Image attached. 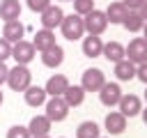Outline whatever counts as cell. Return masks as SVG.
<instances>
[{"instance_id":"e0dca14e","label":"cell","mask_w":147,"mask_h":138,"mask_svg":"<svg viewBox=\"0 0 147 138\" xmlns=\"http://www.w3.org/2000/svg\"><path fill=\"white\" fill-rule=\"evenodd\" d=\"M106 129L108 133H122L126 129V117L119 113V110H113L106 115Z\"/></svg>"},{"instance_id":"8d00e7d4","label":"cell","mask_w":147,"mask_h":138,"mask_svg":"<svg viewBox=\"0 0 147 138\" xmlns=\"http://www.w3.org/2000/svg\"><path fill=\"white\" fill-rule=\"evenodd\" d=\"M0 103H2V92H0Z\"/></svg>"},{"instance_id":"52a82bcc","label":"cell","mask_w":147,"mask_h":138,"mask_svg":"<svg viewBox=\"0 0 147 138\" xmlns=\"http://www.w3.org/2000/svg\"><path fill=\"white\" fill-rule=\"evenodd\" d=\"M103 83H106V76H103L101 69H87L83 74V83L80 85H83L85 92H99Z\"/></svg>"},{"instance_id":"ac0fdd59","label":"cell","mask_w":147,"mask_h":138,"mask_svg":"<svg viewBox=\"0 0 147 138\" xmlns=\"http://www.w3.org/2000/svg\"><path fill=\"white\" fill-rule=\"evenodd\" d=\"M101 55H106L108 62H119V60L126 57V51H124V46H122L119 41H108V44H103Z\"/></svg>"},{"instance_id":"9a60e30c","label":"cell","mask_w":147,"mask_h":138,"mask_svg":"<svg viewBox=\"0 0 147 138\" xmlns=\"http://www.w3.org/2000/svg\"><path fill=\"white\" fill-rule=\"evenodd\" d=\"M23 94H25V103H28V106H32V108H37V106L46 103V90H44V87H39V85H30V87H25V90H23Z\"/></svg>"},{"instance_id":"44dd1931","label":"cell","mask_w":147,"mask_h":138,"mask_svg":"<svg viewBox=\"0 0 147 138\" xmlns=\"http://www.w3.org/2000/svg\"><path fill=\"white\" fill-rule=\"evenodd\" d=\"M62 99L69 103V108H71V106H80L83 99H85V90H83V85H69V87L64 90Z\"/></svg>"},{"instance_id":"277c9868","label":"cell","mask_w":147,"mask_h":138,"mask_svg":"<svg viewBox=\"0 0 147 138\" xmlns=\"http://www.w3.org/2000/svg\"><path fill=\"white\" fill-rule=\"evenodd\" d=\"M67 115H69V103L62 97H51L46 101V117L51 122H62Z\"/></svg>"},{"instance_id":"4dcf8cb0","label":"cell","mask_w":147,"mask_h":138,"mask_svg":"<svg viewBox=\"0 0 147 138\" xmlns=\"http://www.w3.org/2000/svg\"><path fill=\"white\" fill-rule=\"evenodd\" d=\"M142 2H145V0H124V5L129 7V12H138Z\"/></svg>"},{"instance_id":"3957f363","label":"cell","mask_w":147,"mask_h":138,"mask_svg":"<svg viewBox=\"0 0 147 138\" xmlns=\"http://www.w3.org/2000/svg\"><path fill=\"white\" fill-rule=\"evenodd\" d=\"M83 23H85V30H87L90 34H101V32L108 28V16H106V12L92 9L90 14H85Z\"/></svg>"},{"instance_id":"4316f807","label":"cell","mask_w":147,"mask_h":138,"mask_svg":"<svg viewBox=\"0 0 147 138\" xmlns=\"http://www.w3.org/2000/svg\"><path fill=\"white\" fill-rule=\"evenodd\" d=\"M7 138H32L28 126H11L7 131Z\"/></svg>"},{"instance_id":"d590c367","label":"cell","mask_w":147,"mask_h":138,"mask_svg":"<svg viewBox=\"0 0 147 138\" xmlns=\"http://www.w3.org/2000/svg\"><path fill=\"white\" fill-rule=\"evenodd\" d=\"M32 138H51L48 133H44V136H32Z\"/></svg>"},{"instance_id":"603a6c76","label":"cell","mask_w":147,"mask_h":138,"mask_svg":"<svg viewBox=\"0 0 147 138\" xmlns=\"http://www.w3.org/2000/svg\"><path fill=\"white\" fill-rule=\"evenodd\" d=\"M34 48L37 51H46V48H51L53 44H55V34H53V30H48V28H44V30H39L37 34H34Z\"/></svg>"},{"instance_id":"cb8c5ba5","label":"cell","mask_w":147,"mask_h":138,"mask_svg":"<svg viewBox=\"0 0 147 138\" xmlns=\"http://www.w3.org/2000/svg\"><path fill=\"white\" fill-rule=\"evenodd\" d=\"M122 25H124L129 32H138V30H142V25H145V18H142L138 12H129V14H126V18L122 21Z\"/></svg>"},{"instance_id":"8fae6325","label":"cell","mask_w":147,"mask_h":138,"mask_svg":"<svg viewBox=\"0 0 147 138\" xmlns=\"http://www.w3.org/2000/svg\"><path fill=\"white\" fill-rule=\"evenodd\" d=\"M62 60H64V51H62V46H57V44H53L51 48L41 51V62H44L46 67H51V69L60 67Z\"/></svg>"},{"instance_id":"2e32d148","label":"cell","mask_w":147,"mask_h":138,"mask_svg":"<svg viewBox=\"0 0 147 138\" xmlns=\"http://www.w3.org/2000/svg\"><path fill=\"white\" fill-rule=\"evenodd\" d=\"M101 51H103V41H101L99 34H90V37L83 39V53L87 57H99Z\"/></svg>"},{"instance_id":"ffe728a7","label":"cell","mask_w":147,"mask_h":138,"mask_svg":"<svg viewBox=\"0 0 147 138\" xmlns=\"http://www.w3.org/2000/svg\"><path fill=\"white\" fill-rule=\"evenodd\" d=\"M115 76L119 78V80H131V78H136V64L131 62V60H119V62H115Z\"/></svg>"},{"instance_id":"e575fe53","label":"cell","mask_w":147,"mask_h":138,"mask_svg":"<svg viewBox=\"0 0 147 138\" xmlns=\"http://www.w3.org/2000/svg\"><path fill=\"white\" fill-rule=\"evenodd\" d=\"M140 113H142V120H145V124H147V108H145V110H140Z\"/></svg>"},{"instance_id":"7c38bea8","label":"cell","mask_w":147,"mask_h":138,"mask_svg":"<svg viewBox=\"0 0 147 138\" xmlns=\"http://www.w3.org/2000/svg\"><path fill=\"white\" fill-rule=\"evenodd\" d=\"M67 87H69L67 76L55 74V76H51V78H48V83H46V87H44V90H46V94H51V97H62Z\"/></svg>"},{"instance_id":"836d02e7","label":"cell","mask_w":147,"mask_h":138,"mask_svg":"<svg viewBox=\"0 0 147 138\" xmlns=\"http://www.w3.org/2000/svg\"><path fill=\"white\" fill-rule=\"evenodd\" d=\"M142 32H145V37H142V39L147 41V21H145V25H142Z\"/></svg>"},{"instance_id":"5b68a950","label":"cell","mask_w":147,"mask_h":138,"mask_svg":"<svg viewBox=\"0 0 147 138\" xmlns=\"http://www.w3.org/2000/svg\"><path fill=\"white\" fill-rule=\"evenodd\" d=\"M34 53H37L34 44H32V41H25V39H21V41H16V44L11 46V57L16 60V64H28V62H32V60H34Z\"/></svg>"},{"instance_id":"f546056e","label":"cell","mask_w":147,"mask_h":138,"mask_svg":"<svg viewBox=\"0 0 147 138\" xmlns=\"http://www.w3.org/2000/svg\"><path fill=\"white\" fill-rule=\"evenodd\" d=\"M136 78H140L145 85H147V62H140L136 67Z\"/></svg>"},{"instance_id":"484cf974","label":"cell","mask_w":147,"mask_h":138,"mask_svg":"<svg viewBox=\"0 0 147 138\" xmlns=\"http://www.w3.org/2000/svg\"><path fill=\"white\" fill-rule=\"evenodd\" d=\"M92 9H94V0H74V12H76V14L85 16V14H90Z\"/></svg>"},{"instance_id":"30bf717a","label":"cell","mask_w":147,"mask_h":138,"mask_svg":"<svg viewBox=\"0 0 147 138\" xmlns=\"http://www.w3.org/2000/svg\"><path fill=\"white\" fill-rule=\"evenodd\" d=\"M119 113L124 115V117H133V115H138L140 110H142V106H140V99L136 97V94H122V99H119Z\"/></svg>"},{"instance_id":"83f0119b","label":"cell","mask_w":147,"mask_h":138,"mask_svg":"<svg viewBox=\"0 0 147 138\" xmlns=\"http://www.w3.org/2000/svg\"><path fill=\"white\" fill-rule=\"evenodd\" d=\"M7 57H11V44L2 37V39H0V62H5Z\"/></svg>"},{"instance_id":"8992f818","label":"cell","mask_w":147,"mask_h":138,"mask_svg":"<svg viewBox=\"0 0 147 138\" xmlns=\"http://www.w3.org/2000/svg\"><path fill=\"white\" fill-rule=\"evenodd\" d=\"M126 51V60H131L133 64H140V62H147V41L142 37H136L129 41V46L124 48Z\"/></svg>"},{"instance_id":"d6a6232c","label":"cell","mask_w":147,"mask_h":138,"mask_svg":"<svg viewBox=\"0 0 147 138\" xmlns=\"http://www.w3.org/2000/svg\"><path fill=\"white\" fill-rule=\"evenodd\" d=\"M138 14H140V16H142V18L147 21V0H145V2L140 5V9H138Z\"/></svg>"},{"instance_id":"7402d4cb","label":"cell","mask_w":147,"mask_h":138,"mask_svg":"<svg viewBox=\"0 0 147 138\" xmlns=\"http://www.w3.org/2000/svg\"><path fill=\"white\" fill-rule=\"evenodd\" d=\"M28 129H30V136H44V133L51 131V120L46 115H34L30 120V126Z\"/></svg>"},{"instance_id":"6da1fadb","label":"cell","mask_w":147,"mask_h":138,"mask_svg":"<svg viewBox=\"0 0 147 138\" xmlns=\"http://www.w3.org/2000/svg\"><path fill=\"white\" fill-rule=\"evenodd\" d=\"M30 78H32V74H30V69H28L25 64H16V67L9 69V74H7V83H9V87L16 90V92H23L25 87H30Z\"/></svg>"},{"instance_id":"7a4b0ae2","label":"cell","mask_w":147,"mask_h":138,"mask_svg":"<svg viewBox=\"0 0 147 138\" xmlns=\"http://www.w3.org/2000/svg\"><path fill=\"white\" fill-rule=\"evenodd\" d=\"M60 28H62V37H67L69 41H74V39H78V37H83V32H85V23H83L80 14L64 16V18H62V23H60Z\"/></svg>"},{"instance_id":"f35d334b","label":"cell","mask_w":147,"mask_h":138,"mask_svg":"<svg viewBox=\"0 0 147 138\" xmlns=\"http://www.w3.org/2000/svg\"><path fill=\"white\" fill-rule=\"evenodd\" d=\"M99 138H101V136H99Z\"/></svg>"},{"instance_id":"5bb4252c","label":"cell","mask_w":147,"mask_h":138,"mask_svg":"<svg viewBox=\"0 0 147 138\" xmlns=\"http://www.w3.org/2000/svg\"><path fill=\"white\" fill-rule=\"evenodd\" d=\"M23 32H25V28H23V23H21V21H7V23H5V28H2V37H5L9 44L21 41Z\"/></svg>"},{"instance_id":"d4e9b609","label":"cell","mask_w":147,"mask_h":138,"mask_svg":"<svg viewBox=\"0 0 147 138\" xmlns=\"http://www.w3.org/2000/svg\"><path fill=\"white\" fill-rule=\"evenodd\" d=\"M76 138H99V124L96 122H80L76 129Z\"/></svg>"},{"instance_id":"74e56055","label":"cell","mask_w":147,"mask_h":138,"mask_svg":"<svg viewBox=\"0 0 147 138\" xmlns=\"http://www.w3.org/2000/svg\"><path fill=\"white\" fill-rule=\"evenodd\" d=\"M145 99H147V92H145Z\"/></svg>"},{"instance_id":"ba28073f","label":"cell","mask_w":147,"mask_h":138,"mask_svg":"<svg viewBox=\"0 0 147 138\" xmlns=\"http://www.w3.org/2000/svg\"><path fill=\"white\" fill-rule=\"evenodd\" d=\"M99 99H101V103L108 106V108H110V106H117L119 99H122L119 85H117V83H103L101 90H99Z\"/></svg>"},{"instance_id":"f1b7e54d","label":"cell","mask_w":147,"mask_h":138,"mask_svg":"<svg viewBox=\"0 0 147 138\" xmlns=\"http://www.w3.org/2000/svg\"><path fill=\"white\" fill-rule=\"evenodd\" d=\"M48 5H51V0H28V7H30L32 12H39V14H41Z\"/></svg>"},{"instance_id":"9c48e42d","label":"cell","mask_w":147,"mask_h":138,"mask_svg":"<svg viewBox=\"0 0 147 138\" xmlns=\"http://www.w3.org/2000/svg\"><path fill=\"white\" fill-rule=\"evenodd\" d=\"M62 18H64V14H62V9H60L57 5H48V7L41 12V25L48 28V30L57 28V25L62 23Z\"/></svg>"},{"instance_id":"1f68e13d","label":"cell","mask_w":147,"mask_h":138,"mask_svg":"<svg viewBox=\"0 0 147 138\" xmlns=\"http://www.w3.org/2000/svg\"><path fill=\"white\" fill-rule=\"evenodd\" d=\"M7 74H9L7 64H5V62H0V85H2V83H7Z\"/></svg>"},{"instance_id":"d6986e66","label":"cell","mask_w":147,"mask_h":138,"mask_svg":"<svg viewBox=\"0 0 147 138\" xmlns=\"http://www.w3.org/2000/svg\"><path fill=\"white\" fill-rule=\"evenodd\" d=\"M129 14V7L124 2H110L108 9H106V16H108V23H122Z\"/></svg>"},{"instance_id":"4fadbf2b","label":"cell","mask_w":147,"mask_h":138,"mask_svg":"<svg viewBox=\"0 0 147 138\" xmlns=\"http://www.w3.org/2000/svg\"><path fill=\"white\" fill-rule=\"evenodd\" d=\"M21 16V2L18 0H2L0 2V18L7 21H18Z\"/></svg>"}]
</instances>
